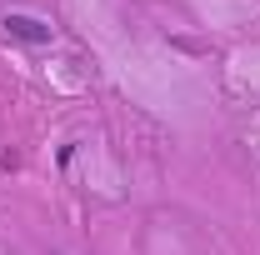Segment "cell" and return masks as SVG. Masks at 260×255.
Returning <instances> with one entry per match:
<instances>
[{
    "mask_svg": "<svg viewBox=\"0 0 260 255\" xmlns=\"http://www.w3.org/2000/svg\"><path fill=\"white\" fill-rule=\"evenodd\" d=\"M5 35L10 40H25V45H50V25L35 20V15H20V10L5 15Z\"/></svg>",
    "mask_w": 260,
    "mask_h": 255,
    "instance_id": "6da1fadb",
    "label": "cell"
}]
</instances>
